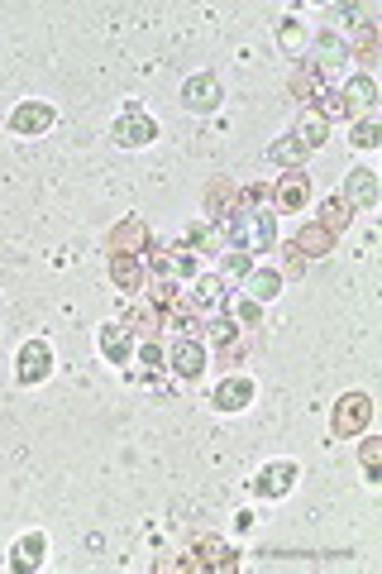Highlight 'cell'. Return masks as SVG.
<instances>
[{"label": "cell", "mask_w": 382, "mask_h": 574, "mask_svg": "<svg viewBox=\"0 0 382 574\" xmlns=\"http://www.w3.org/2000/svg\"><path fill=\"white\" fill-rule=\"evenodd\" d=\"M134 350H139V335L129 331L125 321H106V326H101V359H106V364H129Z\"/></svg>", "instance_id": "obj_16"}, {"label": "cell", "mask_w": 382, "mask_h": 574, "mask_svg": "<svg viewBox=\"0 0 382 574\" xmlns=\"http://www.w3.org/2000/svg\"><path fill=\"white\" fill-rule=\"evenodd\" d=\"M187 307L196 316H215V311H230V283L220 273H196L187 283Z\"/></svg>", "instance_id": "obj_4"}, {"label": "cell", "mask_w": 382, "mask_h": 574, "mask_svg": "<svg viewBox=\"0 0 382 574\" xmlns=\"http://www.w3.org/2000/svg\"><path fill=\"white\" fill-rule=\"evenodd\" d=\"M191 254H225V235H220V225L201 221V225H187V235H182Z\"/></svg>", "instance_id": "obj_23"}, {"label": "cell", "mask_w": 382, "mask_h": 574, "mask_svg": "<svg viewBox=\"0 0 382 574\" xmlns=\"http://www.w3.org/2000/svg\"><path fill=\"white\" fill-rule=\"evenodd\" d=\"M340 201L349 211H373V206H378V173H373V168H349V173H344Z\"/></svg>", "instance_id": "obj_14"}, {"label": "cell", "mask_w": 382, "mask_h": 574, "mask_svg": "<svg viewBox=\"0 0 382 574\" xmlns=\"http://www.w3.org/2000/svg\"><path fill=\"white\" fill-rule=\"evenodd\" d=\"M139 364H144V369H149V374H158V369H163V364H168V350H163V345H158V340H139Z\"/></svg>", "instance_id": "obj_34"}, {"label": "cell", "mask_w": 382, "mask_h": 574, "mask_svg": "<svg viewBox=\"0 0 382 574\" xmlns=\"http://www.w3.org/2000/svg\"><path fill=\"white\" fill-rule=\"evenodd\" d=\"M244 292H249L254 302H277L282 273H273V268H249V273H244Z\"/></svg>", "instance_id": "obj_25"}, {"label": "cell", "mask_w": 382, "mask_h": 574, "mask_svg": "<svg viewBox=\"0 0 382 574\" xmlns=\"http://www.w3.org/2000/svg\"><path fill=\"white\" fill-rule=\"evenodd\" d=\"M292 249H297L301 259H325V254L335 249V235H330V230H325L320 221H311V225H301V230H297Z\"/></svg>", "instance_id": "obj_20"}, {"label": "cell", "mask_w": 382, "mask_h": 574, "mask_svg": "<svg viewBox=\"0 0 382 574\" xmlns=\"http://www.w3.org/2000/svg\"><path fill=\"white\" fill-rule=\"evenodd\" d=\"M297 464L292 460H273V464H263L258 469V479H254V498H268V503H277V498H287L292 488H297Z\"/></svg>", "instance_id": "obj_11"}, {"label": "cell", "mask_w": 382, "mask_h": 574, "mask_svg": "<svg viewBox=\"0 0 382 574\" xmlns=\"http://www.w3.org/2000/svg\"><path fill=\"white\" fill-rule=\"evenodd\" d=\"M320 87H325V77H320V72H316V67H311V63H301L297 72H292V77H287V91H292V101H301V106H306V111H311V106H316Z\"/></svg>", "instance_id": "obj_22"}, {"label": "cell", "mask_w": 382, "mask_h": 574, "mask_svg": "<svg viewBox=\"0 0 382 574\" xmlns=\"http://www.w3.org/2000/svg\"><path fill=\"white\" fill-rule=\"evenodd\" d=\"M311 111H316L325 125H335V120H354V115H349V106H344L340 87H320V96H316V106H311Z\"/></svg>", "instance_id": "obj_28"}, {"label": "cell", "mask_w": 382, "mask_h": 574, "mask_svg": "<svg viewBox=\"0 0 382 574\" xmlns=\"http://www.w3.org/2000/svg\"><path fill=\"white\" fill-rule=\"evenodd\" d=\"M220 235H225V249H244V254L254 259V254L277 249V216L268 211V206H249V201H239V211L220 225Z\"/></svg>", "instance_id": "obj_1"}, {"label": "cell", "mask_w": 382, "mask_h": 574, "mask_svg": "<svg viewBox=\"0 0 382 574\" xmlns=\"http://www.w3.org/2000/svg\"><path fill=\"white\" fill-rule=\"evenodd\" d=\"M349 139H354V149H378V144H382L378 115H359V120H354V130H349Z\"/></svg>", "instance_id": "obj_31"}, {"label": "cell", "mask_w": 382, "mask_h": 574, "mask_svg": "<svg viewBox=\"0 0 382 574\" xmlns=\"http://www.w3.org/2000/svg\"><path fill=\"white\" fill-rule=\"evenodd\" d=\"M320 225H325V230H330V235L340 240L344 230L354 225V211H349V206H344L340 197H325V206H320Z\"/></svg>", "instance_id": "obj_29"}, {"label": "cell", "mask_w": 382, "mask_h": 574, "mask_svg": "<svg viewBox=\"0 0 382 574\" xmlns=\"http://www.w3.org/2000/svg\"><path fill=\"white\" fill-rule=\"evenodd\" d=\"M110 139L120 144V149H144L158 139V120L149 111H139V106H129V111L115 115V125H110Z\"/></svg>", "instance_id": "obj_5"}, {"label": "cell", "mask_w": 382, "mask_h": 574, "mask_svg": "<svg viewBox=\"0 0 382 574\" xmlns=\"http://www.w3.org/2000/svg\"><path fill=\"white\" fill-rule=\"evenodd\" d=\"M110 283L120 292H144L149 287V268L139 254H110Z\"/></svg>", "instance_id": "obj_18"}, {"label": "cell", "mask_w": 382, "mask_h": 574, "mask_svg": "<svg viewBox=\"0 0 382 574\" xmlns=\"http://www.w3.org/2000/svg\"><path fill=\"white\" fill-rule=\"evenodd\" d=\"M177 570H191V574H201V570H211V574H234L239 570V555L220 541V536H201V541H191V551L187 560H177Z\"/></svg>", "instance_id": "obj_2"}, {"label": "cell", "mask_w": 382, "mask_h": 574, "mask_svg": "<svg viewBox=\"0 0 382 574\" xmlns=\"http://www.w3.org/2000/svg\"><path fill=\"white\" fill-rule=\"evenodd\" d=\"M206 364H211V354H206V340H201V335H177V340H172L168 369L177 378H201Z\"/></svg>", "instance_id": "obj_8"}, {"label": "cell", "mask_w": 382, "mask_h": 574, "mask_svg": "<svg viewBox=\"0 0 382 574\" xmlns=\"http://www.w3.org/2000/svg\"><path fill=\"white\" fill-rule=\"evenodd\" d=\"M53 106L48 101H20L15 111H10V120H5V130L10 134H20V139H39V134L53 130Z\"/></svg>", "instance_id": "obj_10"}, {"label": "cell", "mask_w": 382, "mask_h": 574, "mask_svg": "<svg viewBox=\"0 0 382 574\" xmlns=\"http://www.w3.org/2000/svg\"><path fill=\"white\" fill-rule=\"evenodd\" d=\"M277 44L297 53V48L306 44V29H301V20H282V29H277Z\"/></svg>", "instance_id": "obj_35"}, {"label": "cell", "mask_w": 382, "mask_h": 574, "mask_svg": "<svg viewBox=\"0 0 382 574\" xmlns=\"http://www.w3.org/2000/svg\"><path fill=\"white\" fill-rule=\"evenodd\" d=\"M344 106H349V115H373V106H378V82L368 77V72H359V77H349L340 87Z\"/></svg>", "instance_id": "obj_19"}, {"label": "cell", "mask_w": 382, "mask_h": 574, "mask_svg": "<svg viewBox=\"0 0 382 574\" xmlns=\"http://www.w3.org/2000/svg\"><path fill=\"white\" fill-rule=\"evenodd\" d=\"M220 101H225V87H220V77H215V72H196V77L182 82V106H187L191 115L220 111Z\"/></svg>", "instance_id": "obj_9"}, {"label": "cell", "mask_w": 382, "mask_h": 574, "mask_svg": "<svg viewBox=\"0 0 382 574\" xmlns=\"http://www.w3.org/2000/svg\"><path fill=\"white\" fill-rule=\"evenodd\" d=\"M368 421H373V398L368 393H344L335 402V412H330V431L349 441V436H363L368 431Z\"/></svg>", "instance_id": "obj_3"}, {"label": "cell", "mask_w": 382, "mask_h": 574, "mask_svg": "<svg viewBox=\"0 0 382 574\" xmlns=\"http://www.w3.org/2000/svg\"><path fill=\"white\" fill-rule=\"evenodd\" d=\"M254 398H258V388H254V378L249 374H225L220 378V388L211 393L215 412H244V407H254Z\"/></svg>", "instance_id": "obj_15"}, {"label": "cell", "mask_w": 382, "mask_h": 574, "mask_svg": "<svg viewBox=\"0 0 382 574\" xmlns=\"http://www.w3.org/2000/svg\"><path fill=\"white\" fill-rule=\"evenodd\" d=\"M239 321H244V326H249V331H254L258 321H263V302H254V297H244V302H239Z\"/></svg>", "instance_id": "obj_36"}, {"label": "cell", "mask_w": 382, "mask_h": 574, "mask_svg": "<svg viewBox=\"0 0 382 574\" xmlns=\"http://www.w3.org/2000/svg\"><path fill=\"white\" fill-rule=\"evenodd\" d=\"M15 378H20L24 388H39L53 378V345L48 340H24L20 359H15Z\"/></svg>", "instance_id": "obj_7"}, {"label": "cell", "mask_w": 382, "mask_h": 574, "mask_svg": "<svg viewBox=\"0 0 382 574\" xmlns=\"http://www.w3.org/2000/svg\"><path fill=\"white\" fill-rule=\"evenodd\" d=\"M292 139H297L306 154H311V149H325V139H330V125H325V120H320L316 111H301V115H297V130H292Z\"/></svg>", "instance_id": "obj_24"}, {"label": "cell", "mask_w": 382, "mask_h": 574, "mask_svg": "<svg viewBox=\"0 0 382 574\" xmlns=\"http://www.w3.org/2000/svg\"><path fill=\"white\" fill-rule=\"evenodd\" d=\"M306 206H311V173H306V168H292V173L277 177V187H273L277 216H301Z\"/></svg>", "instance_id": "obj_6"}, {"label": "cell", "mask_w": 382, "mask_h": 574, "mask_svg": "<svg viewBox=\"0 0 382 574\" xmlns=\"http://www.w3.org/2000/svg\"><path fill=\"white\" fill-rule=\"evenodd\" d=\"M268 163H273V168H282V173L306 168V149H301L292 134H282V139H273V144H268Z\"/></svg>", "instance_id": "obj_26"}, {"label": "cell", "mask_w": 382, "mask_h": 574, "mask_svg": "<svg viewBox=\"0 0 382 574\" xmlns=\"http://www.w3.org/2000/svg\"><path fill=\"white\" fill-rule=\"evenodd\" d=\"M120 321H125V326L139 335V340H158V331H163V316H158L149 302H144V307H134L129 316H120Z\"/></svg>", "instance_id": "obj_27"}, {"label": "cell", "mask_w": 382, "mask_h": 574, "mask_svg": "<svg viewBox=\"0 0 382 574\" xmlns=\"http://www.w3.org/2000/svg\"><path fill=\"white\" fill-rule=\"evenodd\" d=\"M149 244H153V230H149V221H144V216H125V221H120L106 235L110 254H144Z\"/></svg>", "instance_id": "obj_13"}, {"label": "cell", "mask_w": 382, "mask_h": 574, "mask_svg": "<svg viewBox=\"0 0 382 574\" xmlns=\"http://www.w3.org/2000/svg\"><path fill=\"white\" fill-rule=\"evenodd\" d=\"M201 211H206L211 225H225L234 211H239V187H234L230 177H211V182H206V197H201Z\"/></svg>", "instance_id": "obj_12"}, {"label": "cell", "mask_w": 382, "mask_h": 574, "mask_svg": "<svg viewBox=\"0 0 382 574\" xmlns=\"http://www.w3.org/2000/svg\"><path fill=\"white\" fill-rule=\"evenodd\" d=\"M344 58H354L359 67L378 63V24H373V20H349V44H344Z\"/></svg>", "instance_id": "obj_17"}, {"label": "cell", "mask_w": 382, "mask_h": 574, "mask_svg": "<svg viewBox=\"0 0 382 574\" xmlns=\"http://www.w3.org/2000/svg\"><path fill=\"white\" fill-rule=\"evenodd\" d=\"M301 268H306V259H301V254L292 249V244H287V273H301Z\"/></svg>", "instance_id": "obj_37"}, {"label": "cell", "mask_w": 382, "mask_h": 574, "mask_svg": "<svg viewBox=\"0 0 382 574\" xmlns=\"http://www.w3.org/2000/svg\"><path fill=\"white\" fill-rule=\"evenodd\" d=\"M344 58V44H340V34H330V29H325V34H320L316 39V72L320 77H325V72H335V63H340Z\"/></svg>", "instance_id": "obj_30"}, {"label": "cell", "mask_w": 382, "mask_h": 574, "mask_svg": "<svg viewBox=\"0 0 382 574\" xmlns=\"http://www.w3.org/2000/svg\"><path fill=\"white\" fill-rule=\"evenodd\" d=\"M359 464H363V474H368V484H378L382 479V441H363L359 445Z\"/></svg>", "instance_id": "obj_33"}, {"label": "cell", "mask_w": 382, "mask_h": 574, "mask_svg": "<svg viewBox=\"0 0 382 574\" xmlns=\"http://www.w3.org/2000/svg\"><path fill=\"white\" fill-rule=\"evenodd\" d=\"M43 560H48V541H43L39 531H29V536L15 541V551H10V570L29 574V570H39Z\"/></svg>", "instance_id": "obj_21"}, {"label": "cell", "mask_w": 382, "mask_h": 574, "mask_svg": "<svg viewBox=\"0 0 382 574\" xmlns=\"http://www.w3.org/2000/svg\"><path fill=\"white\" fill-rule=\"evenodd\" d=\"M249 268H254V259H249V254H244V249H225V254H220V278H225V283H244V273H249Z\"/></svg>", "instance_id": "obj_32"}]
</instances>
